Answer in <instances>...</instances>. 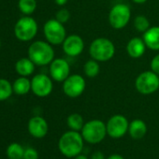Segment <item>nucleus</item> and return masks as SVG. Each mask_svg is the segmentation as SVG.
<instances>
[{
  "mask_svg": "<svg viewBox=\"0 0 159 159\" xmlns=\"http://www.w3.org/2000/svg\"><path fill=\"white\" fill-rule=\"evenodd\" d=\"M73 159H89L86 155H84V154H79V155H77V156H75Z\"/></svg>",
  "mask_w": 159,
  "mask_h": 159,
  "instance_id": "2f4dec72",
  "label": "nucleus"
},
{
  "mask_svg": "<svg viewBox=\"0 0 159 159\" xmlns=\"http://www.w3.org/2000/svg\"><path fill=\"white\" fill-rule=\"evenodd\" d=\"M132 1L136 4H144L148 1V0H132Z\"/></svg>",
  "mask_w": 159,
  "mask_h": 159,
  "instance_id": "473e14b6",
  "label": "nucleus"
},
{
  "mask_svg": "<svg viewBox=\"0 0 159 159\" xmlns=\"http://www.w3.org/2000/svg\"><path fill=\"white\" fill-rule=\"evenodd\" d=\"M107 159H125V158L119 153H113V154H111Z\"/></svg>",
  "mask_w": 159,
  "mask_h": 159,
  "instance_id": "c756f323",
  "label": "nucleus"
},
{
  "mask_svg": "<svg viewBox=\"0 0 159 159\" xmlns=\"http://www.w3.org/2000/svg\"><path fill=\"white\" fill-rule=\"evenodd\" d=\"M54 2H55L56 5H58L60 7H63L68 2V0H54Z\"/></svg>",
  "mask_w": 159,
  "mask_h": 159,
  "instance_id": "7c9ffc66",
  "label": "nucleus"
},
{
  "mask_svg": "<svg viewBox=\"0 0 159 159\" xmlns=\"http://www.w3.org/2000/svg\"><path fill=\"white\" fill-rule=\"evenodd\" d=\"M50 77L55 82L63 83L70 75V66L63 58H54L50 64Z\"/></svg>",
  "mask_w": 159,
  "mask_h": 159,
  "instance_id": "f8f14e48",
  "label": "nucleus"
},
{
  "mask_svg": "<svg viewBox=\"0 0 159 159\" xmlns=\"http://www.w3.org/2000/svg\"><path fill=\"white\" fill-rule=\"evenodd\" d=\"M36 65L29 57H24L19 59L15 64V70L20 76L28 77L35 71Z\"/></svg>",
  "mask_w": 159,
  "mask_h": 159,
  "instance_id": "a211bd4d",
  "label": "nucleus"
},
{
  "mask_svg": "<svg viewBox=\"0 0 159 159\" xmlns=\"http://www.w3.org/2000/svg\"><path fill=\"white\" fill-rule=\"evenodd\" d=\"M135 87L141 95H152L159 89V75L152 70L141 72L135 81Z\"/></svg>",
  "mask_w": 159,
  "mask_h": 159,
  "instance_id": "423d86ee",
  "label": "nucleus"
},
{
  "mask_svg": "<svg viewBox=\"0 0 159 159\" xmlns=\"http://www.w3.org/2000/svg\"><path fill=\"white\" fill-rule=\"evenodd\" d=\"M39 25L37 21L31 16L21 17L15 24L14 35L20 41L27 42L32 40L38 34Z\"/></svg>",
  "mask_w": 159,
  "mask_h": 159,
  "instance_id": "39448f33",
  "label": "nucleus"
},
{
  "mask_svg": "<svg viewBox=\"0 0 159 159\" xmlns=\"http://www.w3.org/2000/svg\"><path fill=\"white\" fill-rule=\"evenodd\" d=\"M18 9L25 15H31L37 9V0H19Z\"/></svg>",
  "mask_w": 159,
  "mask_h": 159,
  "instance_id": "b1692460",
  "label": "nucleus"
},
{
  "mask_svg": "<svg viewBox=\"0 0 159 159\" xmlns=\"http://www.w3.org/2000/svg\"><path fill=\"white\" fill-rule=\"evenodd\" d=\"M43 33L46 40L52 45L62 44L67 37L64 24L58 22L56 19H50L44 24Z\"/></svg>",
  "mask_w": 159,
  "mask_h": 159,
  "instance_id": "0eeeda50",
  "label": "nucleus"
},
{
  "mask_svg": "<svg viewBox=\"0 0 159 159\" xmlns=\"http://www.w3.org/2000/svg\"><path fill=\"white\" fill-rule=\"evenodd\" d=\"M131 19L130 8L124 3L114 5L109 13V23L114 29H123Z\"/></svg>",
  "mask_w": 159,
  "mask_h": 159,
  "instance_id": "6e6552de",
  "label": "nucleus"
},
{
  "mask_svg": "<svg viewBox=\"0 0 159 159\" xmlns=\"http://www.w3.org/2000/svg\"><path fill=\"white\" fill-rule=\"evenodd\" d=\"M106 126L107 133L111 138L120 139L128 132L129 123L124 115L115 114L108 120Z\"/></svg>",
  "mask_w": 159,
  "mask_h": 159,
  "instance_id": "9b49d317",
  "label": "nucleus"
},
{
  "mask_svg": "<svg viewBox=\"0 0 159 159\" xmlns=\"http://www.w3.org/2000/svg\"><path fill=\"white\" fill-rule=\"evenodd\" d=\"M84 71L85 76L88 78H96L100 72V66L97 60L91 58L85 62L84 66Z\"/></svg>",
  "mask_w": 159,
  "mask_h": 159,
  "instance_id": "4be33fe9",
  "label": "nucleus"
},
{
  "mask_svg": "<svg viewBox=\"0 0 159 159\" xmlns=\"http://www.w3.org/2000/svg\"><path fill=\"white\" fill-rule=\"evenodd\" d=\"M150 66H151V70L156 73L157 75H159V53L153 56V58L150 63Z\"/></svg>",
  "mask_w": 159,
  "mask_h": 159,
  "instance_id": "cd10ccee",
  "label": "nucleus"
},
{
  "mask_svg": "<svg viewBox=\"0 0 159 159\" xmlns=\"http://www.w3.org/2000/svg\"><path fill=\"white\" fill-rule=\"evenodd\" d=\"M66 124L67 126L70 128V130L82 131L85 123L84 117L80 113H71L66 119Z\"/></svg>",
  "mask_w": 159,
  "mask_h": 159,
  "instance_id": "aec40b11",
  "label": "nucleus"
},
{
  "mask_svg": "<svg viewBox=\"0 0 159 159\" xmlns=\"http://www.w3.org/2000/svg\"><path fill=\"white\" fill-rule=\"evenodd\" d=\"M134 27L136 28V30L138 32H140L143 34L151 27L150 21L144 15H138V16H136V18L134 20Z\"/></svg>",
  "mask_w": 159,
  "mask_h": 159,
  "instance_id": "393cba45",
  "label": "nucleus"
},
{
  "mask_svg": "<svg viewBox=\"0 0 159 159\" xmlns=\"http://www.w3.org/2000/svg\"><path fill=\"white\" fill-rule=\"evenodd\" d=\"M0 47H1V40H0Z\"/></svg>",
  "mask_w": 159,
  "mask_h": 159,
  "instance_id": "72a5a7b5",
  "label": "nucleus"
},
{
  "mask_svg": "<svg viewBox=\"0 0 159 159\" xmlns=\"http://www.w3.org/2000/svg\"><path fill=\"white\" fill-rule=\"evenodd\" d=\"M24 159H39V152L36 149L28 147L25 149Z\"/></svg>",
  "mask_w": 159,
  "mask_h": 159,
  "instance_id": "bb28decb",
  "label": "nucleus"
},
{
  "mask_svg": "<svg viewBox=\"0 0 159 159\" xmlns=\"http://www.w3.org/2000/svg\"><path fill=\"white\" fill-rule=\"evenodd\" d=\"M128 133L133 139H141L147 133V125L144 121L135 119L129 123Z\"/></svg>",
  "mask_w": 159,
  "mask_h": 159,
  "instance_id": "f3484780",
  "label": "nucleus"
},
{
  "mask_svg": "<svg viewBox=\"0 0 159 159\" xmlns=\"http://www.w3.org/2000/svg\"><path fill=\"white\" fill-rule=\"evenodd\" d=\"M52 79L46 74H37L31 80V91L39 98H46L52 92Z\"/></svg>",
  "mask_w": 159,
  "mask_h": 159,
  "instance_id": "9d476101",
  "label": "nucleus"
},
{
  "mask_svg": "<svg viewBox=\"0 0 159 159\" xmlns=\"http://www.w3.org/2000/svg\"><path fill=\"white\" fill-rule=\"evenodd\" d=\"M55 19L62 24H66L70 19V12L66 9H60L55 14Z\"/></svg>",
  "mask_w": 159,
  "mask_h": 159,
  "instance_id": "a878e982",
  "label": "nucleus"
},
{
  "mask_svg": "<svg viewBox=\"0 0 159 159\" xmlns=\"http://www.w3.org/2000/svg\"><path fill=\"white\" fill-rule=\"evenodd\" d=\"M27 129L32 137L37 139H42L47 135L49 125L47 121L43 117L34 116L28 121Z\"/></svg>",
  "mask_w": 159,
  "mask_h": 159,
  "instance_id": "4468645a",
  "label": "nucleus"
},
{
  "mask_svg": "<svg viewBox=\"0 0 159 159\" xmlns=\"http://www.w3.org/2000/svg\"><path fill=\"white\" fill-rule=\"evenodd\" d=\"M84 139L82 133L74 130L65 132L58 140V149L60 152L67 158H74L81 154L84 150Z\"/></svg>",
  "mask_w": 159,
  "mask_h": 159,
  "instance_id": "f257e3e1",
  "label": "nucleus"
},
{
  "mask_svg": "<svg viewBox=\"0 0 159 159\" xmlns=\"http://www.w3.org/2000/svg\"><path fill=\"white\" fill-rule=\"evenodd\" d=\"M28 57L36 66H47L54 59V50L48 41L36 40L28 48Z\"/></svg>",
  "mask_w": 159,
  "mask_h": 159,
  "instance_id": "f03ea898",
  "label": "nucleus"
},
{
  "mask_svg": "<svg viewBox=\"0 0 159 159\" xmlns=\"http://www.w3.org/2000/svg\"><path fill=\"white\" fill-rule=\"evenodd\" d=\"M62 46L63 51L66 55L70 57H76L83 52L84 49V41L81 36L73 34L66 38L62 43Z\"/></svg>",
  "mask_w": 159,
  "mask_h": 159,
  "instance_id": "ddd939ff",
  "label": "nucleus"
},
{
  "mask_svg": "<svg viewBox=\"0 0 159 159\" xmlns=\"http://www.w3.org/2000/svg\"><path fill=\"white\" fill-rule=\"evenodd\" d=\"M89 54L98 62L110 61L115 54L113 42L107 38H98L92 41L89 47Z\"/></svg>",
  "mask_w": 159,
  "mask_h": 159,
  "instance_id": "7ed1b4c3",
  "label": "nucleus"
},
{
  "mask_svg": "<svg viewBox=\"0 0 159 159\" xmlns=\"http://www.w3.org/2000/svg\"><path fill=\"white\" fill-rule=\"evenodd\" d=\"M91 159H106V158H105V155L102 152L97 151L92 154Z\"/></svg>",
  "mask_w": 159,
  "mask_h": 159,
  "instance_id": "c85d7f7f",
  "label": "nucleus"
},
{
  "mask_svg": "<svg viewBox=\"0 0 159 159\" xmlns=\"http://www.w3.org/2000/svg\"><path fill=\"white\" fill-rule=\"evenodd\" d=\"M142 39L148 49L159 51V26H151L143 33Z\"/></svg>",
  "mask_w": 159,
  "mask_h": 159,
  "instance_id": "dca6fc26",
  "label": "nucleus"
},
{
  "mask_svg": "<svg viewBox=\"0 0 159 159\" xmlns=\"http://www.w3.org/2000/svg\"><path fill=\"white\" fill-rule=\"evenodd\" d=\"M13 93L18 96H25L31 91V81L27 77L20 76L12 84Z\"/></svg>",
  "mask_w": 159,
  "mask_h": 159,
  "instance_id": "6ab92c4d",
  "label": "nucleus"
},
{
  "mask_svg": "<svg viewBox=\"0 0 159 159\" xmlns=\"http://www.w3.org/2000/svg\"><path fill=\"white\" fill-rule=\"evenodd\" d=\"M13 93L12 84L6 79H0V101L9 99Z\"/></svg>",
  "mask_w": 159,
  "mask_h": 159,
  "instance_id": "5701e85b",
  "label": "nucleus"
},
{
  "mask_svg": "<svg viewBox=\"0 0 159 159\" xmlns=\"http://www.w3.org/2000/svg\"><path fill=\"white\" fill-rule=\"evenodd\" d=\"M85 79L80 74L69 75L63 82V92L70 98H76L82 96L85 90Z\"/></svg>",
  "mask_w": 159,
  "mask_h": 159,
  "instance_id": "1a4fd4ad",
  "label": "nucleus"
},
{
  "mask_svg": "<svg viewBox=\"0 0 159 159\" xmlns=\"http://www.w3.org/2000/svg\"><path fill=\"white\" fill-rule=\"evenodd\" d=\"M25 149L17 142L11 143L7 148V156L9 159H24Z\"/></svg>",
  "mask_w": 159,
  "mask_h": 159,
  "instance_id": "412c9836",
  "label": "nucleus"
},
{
  "mask_svg": "<svg viewBox=\"0 0 159 159\" xmlns=\"http://www.w3.org/2000/svg\"><path fill=\"white\" fill-rule=\"evenodd\" d=\"M146 44L142 38L135 37L132 38L126 44V52L127 54L135 59L140 58L146 51Z\"/></svg>",
  "mask_w": 159,
  "mask_h": 159,
  "instance_id": "2eb2a0df",
  "label": "nucleus"
},
{
  "mask_svg": "<svg viewBox=\"0 0 159 159\" xmlns=\"http://www.w3.org/2000/svg\"><path fill=\"white\" fill-rule=\"evenodd\" d=\"M81 133L84 141L91 144L100 143L108 135L106 124L98 119H94L85 123Z\"/></svg>",
  "mask_w": 159,
  "mask_h": 159,
  "instance_id": "20e7f679",
  "label": "nucleus"
}]
</instances>
